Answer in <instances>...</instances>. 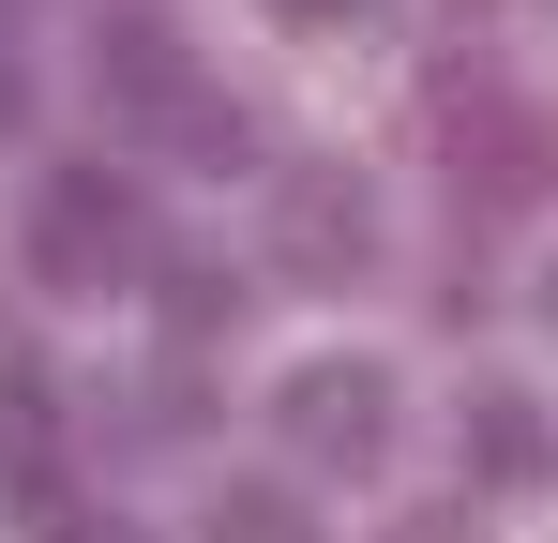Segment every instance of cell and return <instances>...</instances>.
Returning a JSON list of instances; mask_svg holds the SVG:
<instances>
[{
    "instance_id": "obj_1",
    "label": "cell",
    "mask_w": 558,
    "mask_h": 543,
    "mask_svg": "<svg viewBox=\"0 0 558 543\" xmlns=\"http://www.w3.org/2000/svg\"><path fill=\"white\" fill-rule=\"evenodd\" d=\"M121 257H136V181L121 167H46V196H31V272H46V287H106Z\"/></svg>"
},
{
    "instance_id": "obj_2",
    "label": "cell",
    "mask_w": 558,
    "mask_h": 543,
    "mask_svg": "<svg viewBox=\"0 0 558 543\" xmlns=\"http://www.w3.org/2000/svg\"><path fill=\"white\" fill-rule=\"evenodd\" d=\"M272 257L302 272V287H348V272L377 257V212L348 167H272Z\"/></svg>"
},
{
    "instance_id": "obj_3",
    "label": "cell",
    "mask_w": 558,
    "mask_h": 543,
    "mask_svg": "<svg viewBox=\"0 0 558 543\" xmlns=\"http://www.w3.org/2000/svg\"><path fill=\"white\" fill-rule=\"evenodd\" d=\"M272 423H287L302 468H377V438H392V377H377V362H302Z\"/></svg>"
},
{
    "instance_id": "obj_4",
    "label": "cell",
    "mask_w": 558,
    "mask_h": 543,
    "mask_svg": "<svg viewBox=\"0 0 558 543\" xmlns=\"http://www.w3.org/2000/svg\"><path fill=\"white\" fill-rule=\"evenodd\" d=\"M544 167H558L544 106H513V90H468V106H453V196L513 212V196H544Z\"/></svg>"
},
{
    "instance_id": "obj_5",
    "label": "cell",
    "mask_w": 558,
    "mask_h": 543,
    "mask_svg": "<svg viewBox=\"0 0 558 543\" xmlns=\"http://www.w3.org/2000/svg\"><path fill=\"white\" fill-rule=\"evenodd\" d=\"M92 90L121 106V121H196V106H211L167 15H106V31H92Z\"/></svg>"
},
{
    "instance_id": "obj_6",
    "label": "cell",
    "mask_w": 558,
    "mask_h": 543,
    "mask_svg": "<svg viewBox=\"0 0 558 543\" xmlns=\"http://www.w3.org/2000/svg\"><path fill=\"white\" fill-rule=\"evenodd\" d=\"M0 498L61 514V393H46V362H0Z\"/></svg>"
},
{
    "instance_id": "obj_7",
    "label": "cell",
    "mask_w": 558,
    "mask_h": 543,
    "mask_svg": "<svg viewBox=\"0 0 558 543\" xmlns=\"http://www.w3.org/2000/svg\"><path fill=\"white\" fill-rule=\"evenodd\" d=\"M453 468L483 483V498H529L558 468V438H544V408L529 393H468V423H453Z\"/></svg>"
},
{
    "instance_id": "obj_8",
    "label": "cell",
    "mask_w": 558,
    "mask_h": 543,
    "mask_svg": "<svg viewBox=\"0 0 558 543\" xmlns=\"http://www.w3.org/2000/svg\"><path fill=\"white\" fill-rule=\"evenodd\" d=\"M196 543H317V514H302L287 483H227V498L196 514Z\"/></svg>"
},
{
    "instance_id": "obj_9",
    "label": "cell",
    "mask_w": 558,
    "mask_h": 543,
    "mask_svg": "<svg viewBox=\"0 0 558 543\" xmlns=\"http://www.w3.org/2000/svg\"><path fill=\"white\" fill-rule=\"evenodd\" d=\"M227 302H242V287H227V272H211V257H182V272H167V333H211Z\"/></svg>"
},
{
    "instance_id": "obj_10",
    "label": "cell",
    "mask_w": 558,
    "mask_h": 543,
    "mask_svg": "<svg viewBox=\"0 0 558 543\" xmlns=\"http://www.w3.org/2000/svg\"><path fill=\"white\" fill-rule=\"evenodd\" d=\"M287 15H302V31H348V15H377V0H287Z\"/></svg>"
},
{
    "instance_id": "obj_11",
    "label": "cell",
    "mask_w": 558,
    "mask_h": 543,
    "mask_svg": "<svg viewBox=\"0 0 558 543\" xmlns=\"http://www.w3.org/2000/svg\"><path fill=\"white\" fill-rule=\"evenodd\" d=\"M15 121H31V76H15V61H0V136H15Z\"/></svg>"
},
{
    "instance_id": "obj_12",
    "label": "cell",
    "mask_w": 558,
    "mask_h": 543,
    "mask_svg": "<svg viewBox=\"0 0 558 543\" xmlns=\"http://www.w3.org/2000/svg\"><path fill=\"white\" fill-rule=\"evenodd\" d=\"M392 543H453V514H408V529H392Z\"/></svg>"
},
{
    "instance_id": "obj_13",
    "label": "cell",
    "mask_w": 558,
    "mask_h": 543,
    "mask_svg": "<svg viewBox=\"0 0 558 543\" xmlns=\"http://www.w3.org/2000/svg\"><path fill=\"white\" fill-rule=\"evenodd\" d=\"M544 317H558V257H544Z\"/></svg>"
}]
</instances>
